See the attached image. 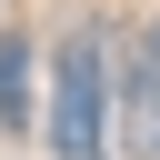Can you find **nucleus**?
I'll return each mask as SVG.
<instances>
[{
    "mask_svg": "<svg viewBox=\"0 0 160 160\" xmlns=\"http://www.w3.org/2000/svg\"><path fill=\"white\" fill-rule=\"evenodd\" d=\"M50 160H110V20H70L50 50Z\"/></svg>",
    "mask_w": 160,
    "mask_h": 160,
    "instance_id": "f257e3e1",
    "label": "nucleus"
},
{
    "mask_svg": "<svg viewBox=\"0 0 160 160\" xmlns=\"http://www.w3.org/2000/svg\"><path fill=\"white\" fill-rule=\"evenodd\" d=\"M110 90H120V110H110V150L160 160V10L130 30V50H110Z\"/></svg>",
    "mask_w": 160,
    "mask_h": 160,
    "instance_id": "f03ea898",
    "label": "nucleus"
},
{
    "mask_svg": "<svg viewBox=\"0 0 160 160\" xmlns=\"http://www.w3.org/2000/svg\"><path fill=\"white\" fill-rule=\"evenodd\" d=\"M30 120H40V40L0 20V130H30Z\"/></svg>",
    "mask_w": 160,
    "mask_h": 160,
    "instance_id": "7ed1b4c3",
    "label": "nucleus"
}]
</instances>
